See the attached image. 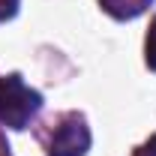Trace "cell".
Masks as SVG:
<instances>
[{
  "mask_svg": "<svg viewBox=\"0 0 156 156\" xmlns=\"http://www.w3.org/2000/svg\"><path fill=\"white\" fill-rule=\"evenodd\" d=\"M42 108V96L30 90L21 75L0 78V123L9 129H24Z\"/></svg>",
  "mask_w": 156,
  "mask_h": 156,
  "instance_id": "obj_1",
  "label": "cell"
},
{
  "mask_svg": "<svg viewBox=\"0 0 156 156\" xmlns=\"http://www.w3.org/2000/svg\"><path fill=\"white\" fill-rule=\"evenodd\" d=\"M90 147V129L78 114H69L48 141V156H84Z\"/></svg>",
  "mask_w": 156,
  "mask_h": 156,
  "instance_id": "obj_2",
  "label": "cell"
},
{
  "mask_svg": "<svg viewBox=\"0 0 156 156\" xmlns=\"http://www.w3.org/2000/svg\"><path fill=\"white\" fill-rule=\"evenodd\" d=\"M153 0H99V6L108 12V15H114V18L126 21V18H135L141 15L147 6H150Z\"/></svg>",
  "mask_w": 156,
  "mask_h": 156,
  "instance_id": "obj_3",
  "label": "cell"
},
{
  "mask_svg": "<svg viewBox=\"0 0 156 156\" xmlns=\"http://www.w3.org/2000/svg\"><path fill=\"white\" fill-rule=\"evenodd\" d=\"M144 60H147V66L156 69V18L150 24V30H147V42H144Z\"/></svg>",
  "mask_w": 156,
  "mask_h": 156,
  "instance_id": "obj_4",
  "label": "cell"
},
{
  "mask_svg": "<svg viewBox=\"0 0 156 156\" xmlns=\"http://www.w3.org/2000/svg\"><path fill=\"white\" fill-rule=\"evenodd\" d=\"M18 12V0H0V21L12 18Z\"/></svg>",
  "mask_w": 156,
  "mask_h": 156,
  "instance_id": "obj_5",
  "label": "cell"
},
{
  "mask_svg": "<svg viewBox=\"0 0 156 156\" xmlns=\"http://www.w3.org/2000/svg\"><path fill=\"white\" fill-rule=\"evenodd\" d=\"M138 156H156V138H150V144H147V147H144Z\"/></svg>",
  "mask_w": 156,
  "mask_h": 156,
  "instance_id": "obj_6",
  "label": "cell"
}]
</instances>
